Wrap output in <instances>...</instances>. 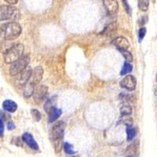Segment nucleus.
<instances>
[{
  "label": "nucleus",
  "instance_id": "obj_29",
  "mask_svg": "<svg viewBox=\"0 0 157 157\" xmlns=\"http://www.w3.org/2000/svg\"><path fill=\"white\" fill-rule=\"evenodd\" d=\"M122 123L123 124H125L127 127H130V126H132L133 120L130 117H129V116H127V117H123L122 119Z\"/></svg>",
  "mask_w": 157,
  "mask_h": 157
},
{
  "label": "nucleus",
  "instance_id": "obj_8",
  "mask_svg": "<svg viewBox=\"0 0 157 157\" xmlns=\"http://www.w3.org/2000/svg\"><path fill=\"white\" fill-rule=\"evenodd\" d=\"M43 68L41 66H37L35 68V69L32 71L30 78L29 82L30 84L33 85L34 86H36L39 82H41L42 78L43 77Z\"/></svg>",
  "mask_w": 157,
  "mask_h": 157
},
{
  "label": "nucleus",
  "instance_id": "obj_32",
  "mask_svg": "<svg viewBox=\"0 0 157 157\" xmlns=\"http://www.w3.org/2000/svg\"><path fill=\"white\" fill-rule=\"evenodd\" d=\"M126 157H138V156H137V155H127Z\"/></svg>",
  "mask_w": 157,
  "mask_h": 157
},
{
  "label": "nucleus",
  "instance_id": "obj_19",
  "mask_svg": "<svg viewBox=\"0 0 157 157\" xmlns=\"http://www.w3.org/2000/svg\"><path fill=\"white\" fill-rule=\"evenodd\" d=\"M137 134V131H136V129L132 127L131 126L130 127H127V140L128 141H131L134 138V137L136 136Z\"/></svg>",
  "mask_w": 157,
  "mask_h": 157
},
{
  "label": "nucleus",
  "instance_id": "obj_25",
  "mask_svg": "<svg viewBox=\"0 0 157 157\" xmlns=\"http://www.w3.org/2000/svg\"><path fill=\"white\" fill-rule=\"evenodd\" d=\"M120 51L121 52L124 58L126 59V61H128V62H131L133 61V56L130 52L127 51V50H120Z\"/></svg>",
  "mask_w": 157,
  "mask_h": 157
},
{
  "label": "nucleus",
  "instance_id": "obj_20",
  "mask_svg": "<svg viewBox=\"0 0 157 157\" xmlns=\"http://www.w3.org/2000/svg\"><path fill=\"white\" fill-rule=\"evenodd\" d=\"M54 99H55V97H54V98L53 97V98H50V99H48L46 101V103L44 105V110L46 113H49L50 112V110L54 107Z\"/></svg>",
  "mask_w": 157,
  "mask_h": 157
},
{
  "label": "nucleus",
  "instance_id": "obj_31",
  "mask_svg": "<svg viewBox=\"0 0 157 157\" xmlns=\"http://www.w3.org/2000/svg\"><path fill=\"white\" fill-rule=\"evenodd\" d=\"M5 1L10 5H14V4L17 3L18 2V0H5Z\"/></svg>",
  "mask_w": 157,
  "mask_h": 157
},
{
  "label": "nucleus",
  "instance_id": "obj_1",
  "mask_svg": "<svg viewBox=\"0 0 157 157\" xmlns=\"http://www.w3.org/2000/svg\"><path fill=\"white\" fill-rule=\"evenodd\" d=\"M64 128H65V123L63 121H58L54 123V126L50 129V137L56 153L61 152L62 148Z\"/></svg>",
  "mask_w": 157,
  "mask_h": 157
},
{
  "label": "nucleus",
  "instance_id": "obj_3",
  "mask_svg": "<svg viewBox=\"0 0 157 157\" xmlns=\"http://www.w3.org/2000/svg\"><path fill=\"white\" fill-rule=\"evenodd\" d=\"M25 47L21 43L13 45L4 53V61L6 64H13L23 56Z\"/></svg>",
  "mask_w": 157,
  "mask_h": 157
},
{
  "label": "nucleus",
  "instance_id": "obj_30",
  "mask_svg": "<svg viewBox=\"0 0 157 157\" xmlns=\"http://www.w3.org/2000/svg\"><path fill=\"white\" fill-rule=\"evenodd\" d=\"M7 128H8V130H13V129L15 128V125H14V123H13V121H9L8 122V123H7Z\"/></svg>",
  "mask_w": 157,
  "mask_h": 157
},
{
  "label": "nucleus",
  "instance_id": "obj_6",
  "mask_svg": "<svg viewBox=\"0 0 157 157\" xmlns=\"http://www.w3.org/2000/svg\"><path fill=\"white\" fill-rule=\"evenodd\" d=\"M47 94H48V87L45 85H39L35 87L32 96H33L35 102L39 105L43 101Z\"/></svg>",
  "mask_w": 157,
  "mask_h": 157
},
{
  "label": "nucleus",
  "instance_id": "obj_10",
  "mask_svg": "<svg viewBox=\"0 0 157 157\" xmlns=\"http://www.w3.org/2000/svg\"><path fill=\"white\" fill-rule=\"evenodd\" d=\"M103 5L107 11L108 14L115 15L119 10V4L116 0H102Z\"/></svg>",
  "mask_w": 157,
  "mask_h": 157
},
{
  "label": "nucleus",
  "instance_id": "obj_9",
  "mask_svg": "<svg viewBox=\"0 0 157 157\" xmlns=\"http://www.w3.org/2000/svg\"><path fill=\"white\" fill-rule=\"evenodd\" d=\"M120 86L124 89L127 90L133 91L135 90L136 84H137V81H136L135 77L131 75H128L125 76L124 78L120 81Z\"/></svg>",
  "mask_w": 157,
  "mask_h": 157
},
{
  "label": "nucleus",
  "instance_id": "obj_28",
  "mask_svg": "<svg viewBox=\"0 0 157 157\" xmlns=\"http://www.w3.org/2000/svg\"><path fill=\"white\" fill-rule=\"evenodd\" d=\"M146 29L145 27H142L140 29L139 32H138V39H139V42L142 41V39H144V37L146 35Z\"/></svg>",
  "mask_w": 157,
  "mask_h": 157
},
{
  "label": "nucleus",
  "instance_id": "obj_26",
  "mask_svg": "<svg viewBox=\"0 0 157 157\" xmlns=\"http://www.w3.org/2000/svg\"><path fill=\"white\" fill-rule=\"evenodd\" d=\"M122 2H123V7H124V9H125L126 12H127V13L130 16L131 13H132V10H131L130 5H129L128 1H127V0H122Z\"/></svg>",
  "mask_w": 157,
  "mask_h": 157
},
{
  "label": "nucleus",
  "instance_id": "obj_22",
  "mask_svg": "<svg viewBox=\"0 0 157 157\" xmlns=\"http://www.w3.org/2000/svg\"><path fill=\"white\" fill-rule=\"evenodd\" d=\"M120 113L122 116H130L132 113V108L129 105H123L121 108H120Z\"/></svg>",
  "mask_w": 157,
  "mask_h": 157
},
{
  "label": "nucleus",
  "instance_id": "obj_7",
  "mask_svg": "<svg viewBox=\"0 0 157 157\" xmlns=\"http://www.w3.org/2000/svg\"><path fill=\"white\" fill-rule=\"evenodd\" d=\"M32 69L31 67L28 66L27 68L24 69L23 71H21L20 73H18L17 75H16V84L17 85H21V86H23V85H25L29 82V78H30L31 75H32Z\"/></svg>",
  "mask_w": 157,
  "mask_h": 157
},
{
  "label": "nucleus",
  "instance_id": "obj_4",
  "mask_svg": "<svg viewBox=\"0 0 157 157\" xmlns=\"http://www.w3.org/2000/svg\"><path fill=\"white\" fill-rule=\"evenodd\" d=\"M20 12L16 7L12 6L3 5L0 6V21L13 20L17 21L20 18Z\"/></svg>",
  "mask_w": 157,
  "mask_h": 157
},
{
  "label": "nucleus",
  "instance_id": "obj_33",
  "mask_svg": "<svg viewBox=\"0 0 157 157\" xmlns=\"http://www.w3.org/2000/svg\"><path fill=\"white\" fill-rule=\"evenodd\" d=\"M71 157H80V156H78V155H74V156H71Z\"/></svg>",
  "mask_w": 157,
  "mask_h": 157
},
{
  "label": "nucleus",
  "instance_id": "obj_13",
  "mask_svg": "<svg viewBox=\"0 0 157 157\" xmlns=\"http://www.w3.org/2000/svg\"><path fill=\"white\" fill-rule=\"evenodd\" d=\"M2 108L8 113H14L17 109V105L12 100H6L2 103Z\"/></svg>",
  "mask_w": 157,
  "mask_h": 157
},
{
  "label": "nucleus",
  "instance_id": "obj_23",
  "mask_svg": "<svg viewBox=\"0 0 157 157\" xmlns=\"http://www.w3.org/2000/svg\"><path fill=\"white\" fill-rule=\"evenodd\" d=\"M132 70H133L132 64H130L129 62H125L124 63V64H123V68H122L120 74H121L122 75H126V74L130 72V71H132Z\"/></svg>",
  "mask_w": 157,
  "mask_h": 157
},
{
  "label": "nucleus",
  "instance_id": "obj_11",
  "mask_svg": "<svg viewBox=\"0 0 157 157\" xmlns=\"http://www.w3.org/2000/svg\"><path fill=\"white\" fill-rule=\"evenodd\" d=\"M112 44H113L119 50H127L130 47V43L123 36H119L112 41Z\"/></svg>",
  "mask_w": 157,
  "mask_h": 157
},
{
  "label": "nucleus",
  "instance_id": "obj_17",
  "mask_svg": "<svg viewBox=\"0 0 157 157\" xmlns=\"http://www.w3.org/2000/svg\"><path fill=\"white\" fill-rule=\"evenodd\" d=\"M36 86H34L33 85L30 84L29 82H27V83L25 85V87H24L23 90V95L25 98H30L31 96L33 94V91H34V89Z\"/></svg>",
  "mask_w": 157,
  "mask_h": 157
},
{
  "label": "nucleus",
  "instance_id": "obj_24",
  "mask_svg": "<svg viewBox=\"0 0 157 157\" xmlns=\"http://www.w3.org/2000/svg\"><path fill=\"white\" fill-rule=\"evenodd\" d=\"M31 114H32V118H33V120H34L35 121H36V122L40 121V120H41V117H42V115H41V113H40L39 110H37V109H32V110H31Z\"/></svg>",
  "mask_w": 157,
  "mask_h": 157
},
{
  "label": "nucleus",
  "instance_id": "obj_5",
  "mask_svg": "<svg viewBox=\"0 0 157 157\" xmlns=\"http://www.w3.org/2000/svg\"><path fill=\"white\" fill-rule=\"evenodd\" d=\"M29 61H30L29 56L25 55L22 56L21 58L18 59L17 61L13 63L12 65L10 68V75L15 76L18 73H20L21 71H23L24 69H25L29 65Z\"/></svg>",
  "mask_w": 157,
  "mask_h": 157
},
{
  "label": "nucleus",
  "instance_id": "obj_18",
  "mask_svg": "<svg viewBox=\"0 0 157 157\" xmlns=\"http://www.w3.org/2000/svg\"><path fill=\"white\" fill-rule=\"evenodd\" d=\"M138 8L143 12H146L149 6V0H137Z\"/></svg>",
  "mask_w": 157,
  "mask_h": 157
},
{
  "label": "nucleus",
  "instance_id": "obj_2",
  "mask_svg": "<svg viewBox=\"0 0 157 157\" xmlns=\"http://www.w3.org/2000/svg\"><path fill=\"white\" fill-rule=\"evenodd\" d=\"M21 25L16 21L8 22L0 26V36L7 41L17 39L21 34Z\"/></svg>",
  "mask_w": 157,
  "mask_h": 157
},
{
  "label": "nucleus",
  "instance_id": "obj_16",
  "mask_svg": "<svg viewBox=\"0 0 157 157\" xmlns=\"http://www.w3.org/2000/svg\"><path fill=\"white\" fill-rule=\"evenodd\" d=\"M139 152V142L138 141H135L133 142L132 144H130V146L127 147V151H126V154L128 155H137Z\"/></svg>",
  "mask_w": 157,
  "mask_h": 157
},
{
  "label": "nucleus",
  "instance_id": "obj_27",
  "mask_svg": "<svg viewBox=\"0 0 157 157\" xmlns=\"http://www.w3.org/2000/svg\"><path fill=\"white\" fill-rule=\"evenodd\" d=\"M2 116L3 114L0 113V137H2L4 134V119Z\"/></svg>",
  "mask_w": 157,
  "mask_h": 157
},
{
  "label": "nucleus",
  "instance_id": "obj_21",
  "mask_svg": "<svg viewBox=\"0 0 157 157\" xmlns=\"http://www.w3.org/2000/svg\"><path fill=\"white\" fill-rule=\"evenodd\" d=\"M63 148H64V152L68 155H73V154L76 153V151L73 149V145H71L68 142H64L63 144Z\"/></svg>",
  "mask_w": 157,
  "mask_h": 157
},
{
  "label": "nucleus",
  "instance_id": "obj_12",
  "mask_svg": "<svg viewBox=\"0 0 157 157\" xmlns=\"http://www.w3.org/2000/svg\"><path fill=\"white\" fill-rule=\"evenodd\" d=\"M21 139L30 148L36 150V151L39 150V145H38V143L36 142V140L34 139V137H33L32 134L29 132L25 133L22 135Z\"/></svg>",
  "mask_w": 157,
  "mask_h": 157
},
{
  "label": "nucleus",
  "instance_id": "obj_14",
  "mask_svg": "<svg viewBox=\"0 0 157 157\" xmlns=\"http://www.w3.org/2000/svg\"><path fill=\"white\" fill-rule=\"evenodd\" d=\"M118 29V25L116 22H113V23H110L106 26L104 30L101 32V35H105V36H112L113 33L117 31Z\"/></svg>",
  "mask_w": 157,
  "mask_h": 157
},
{
  "label": "nucleus",
  "instance_id": "obj_15",
  "mask_svg": "<svg viewBox=\"0 0 157 157\" xmlns=\"http://www.w3.org/2000/svg\"><path fill=\"white\" fill-rule=\"evenodd\" d=\"M62 114V111L61 109H57V108L54 107L50 110L49 113V118H48V122L49 123H54L56 120L60 117V116Z\"/></svg>",
  "mask_w": 157,
  "mask_h": 157
}]
</instances>
